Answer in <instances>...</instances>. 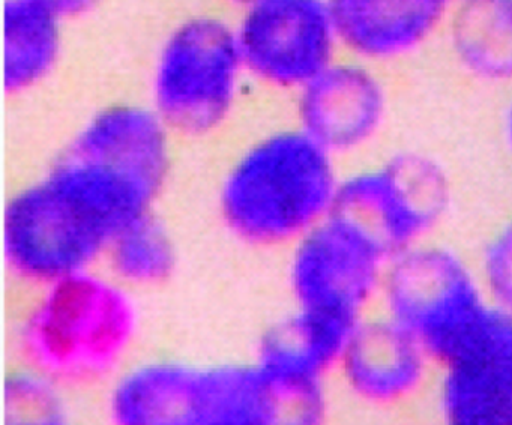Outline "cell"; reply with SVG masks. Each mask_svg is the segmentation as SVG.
Here are the masks:
<instances>
[{"label":"cell","instance_id":"obj_12","mask_svg":"<svg viewBox=\"0 0 512 425\" xmlns=\"http://www.w3.org/2000/svg\"><path fill=\"white\" fill-rule=\"evenodd\" d=\"M388 109V91L376 67L338 58L296 94V125L340 158L373 142Z\"/></svg>","mask_w":512,"mask_h":425},{"label":"cell","instance_id":"obj_22","mask_svg":"<svg viewBox=\"0 0 512 425\" xmlns=\"http://www.w3.org/2000/svg\"><path fill=\"white\" fill-rule=\"evenodd\" d=\"M229 4L236 5V7L242 8V11L250 8L251 5L257 4L260 0H226Z\"/></svg>","mask_w":512,"mask_h":425},{"label":"cell","instance_id":"obj_3","mask_svg":"<svg viewBox=\"0 0 512 425\" xmlns=\"http://www.w3.org/2000/svg\"><path fill=\"white\" fill-rule=\"evenodd\" d=\"M338 158L298 125L257 137L227 167L217 191L223 226L242 244L292 247L337 208Z\"/></svg>","mask_w":512,"mask_h":425},{"label":"cell","instance_id":"obj_18","mask_svg":"<svg viewBox=\"0 0 512 425\" xmlns=\"http://www.w3.org/2000/svg\"><path fill=\"white\" fill-rule=\"evenodd\" d=\"M475 266L491 304L512 313V218L491 235Z\"/></svg>","mask_w":512,"mask_h":425},{"label":"cell","instance_id":"obj_15","mask_svg":"<svg viewBox=\"0 0 512 425\" xmlns=\"http://www.w3.org/2000/svg\"><path fill=\"white\" fill-rule=\"evenodd\" d=\"M65 20L46 0H5L4 88L28 94L43 85L61 61Z\"/></svg>","mask_w":512,"mask_h":425},{"label":"cell","instance_id":"obj_1","mask_svg":"<svg viewBox=\"0 0 512 425\" xmlns=\"http://www.w3.org/2000/svg\"><path fill=\"white\" fill-rule=\"evenodd\" d=\"M173 137L149 104H112L86 119L34 181L104 259L124 227L154 214L172 172Z\"/></svg>","mask_w":512,"mask_h":425},{"label":"cell","instance_id":"obj_14","mask_svg":"<svg viewBox=\"0 0 512 425\" xmlns=\"http://www.w3.org/2000/svg\"><path fill=\"white\" fill-rule=\"evenodd\" d=\"M358 325L292 308L260 335L251 361L275 394L335 388V368Z\"/></svg>","mask_w":512,"mask_h":425},{"label":"cell","instance_id":"obj_19","mask_svg":"<svg viewBox=\"0 0 512 425\" xmlns=\"http://www.w3.org/2000/svg\"><path fill=\"white\" fill-rule=\"evenodd\" d=\"M46 2L65 22H68L91 13L101 0H46Z\"/></svg>","mask_w":512,"mask_h":425},{"label":"cell","instance_id":"obj_20","mask_svg":"<svg viewBox=\"0 0 512 425\" xmlns=\"http://www.w3.org/2000/svg\"><path fill=\"white\" fill-rule=\"evenodd\" d=\"M436 425H512V415L481 419H436Z\"/></svg>","mask_w":512,"mask_h":425},{"label":"cell","instance_id":"obj_23","mask_svg":"<svg viewBox=\"0 0 512 425\" xmlns=\"http://www.w3.org/2000/svg\"><path fill=\"white\" fill-rule=\"evenodd\" d=\"M454 2H457V0H454Z\"/></svg>","mask_w":512,"mask_h":425},{"label":"cell","instance_id":"obj_21","mask_svg":"<svg viewBox=\"0 0 512 425\" xmlns=\"http://www.w3.org/2000/svg\"><path fill=\"white\" fill-rule=\"evenodd\" d=\"M503 134H505L506 145L512 152V100L506 109L505 119H503Z\"/></svg>","mask_w":512,"mask_h":425},{"label":"cell","instance_id":"obj_6","mask_svg":"<svg viewBox=\"0 0 512 425\" xmlns=\"http://www.w3.org/2000/svg\"><path fill=\"white\" fill-rule=\"evenodd\" d=\"M491 305L475 263L427 239L389 259L377 311L409 332L437 364Z\"/></svg>","mask_w":512,"mask_h":425},{"label":"cell","instance_id":"obj_5","mask_svg":"<svg viewBox=\"0 0 512 425\" xmlns=\"http://www.w3.org/2000/svg\"><path fill=\"white\" fill-rule=\"evenodd\" d=\"M247 79L235 26L220 17H191L158 49L149 106L173 136H209L229 121Z\"/></svg>","mask_w":512,"mask_h":425},{"label":"cell","instance_id":"obj_4","mask_svg":"<svg viewBox=\"0 0 512 425\" xmlns=\"http://www.w3.org/2000/svg\"><path fill=\"white\" fill-rule=\"evenodd\" d=\"M104 425H277L253 361L137 356L101 392Z\"/></svg>","mask_w":512,"mask_h":425},{"label":"cell","instance_id":"obj_8","mask_svg":"<svg viewBox=\"0 0 512 425\" xmlns=\"http://www.w3.org/2000/svg\"><path fill=\"white\" fill-rule=\"evenodd\" d=\"M448 203L443 170L425 155L401 154L343 176L335 212L392 257L430 239Z\"/></svg>","mask_w":512,"mask_h":425},{"label":"cell","instance_id":"obj_2","mask_svg":"<svg viewBox=\"0 0 512 425\" xmlns=\"http://www.w3.org/2000/svg\"><path fill=\"white\" fill-rule=\"evenodd\" d=\"M137 296L101 266L31 290L14 323L17 365L65 392L103 389L137 358Z\"/></svg>","mask_w":512,"mask_h":425},{"label":"cell","instance_id":"obj_7","mask_svg":"<svg viewBox=\"0 0 512 425\" xmlns=\"http://www.w3.org/2000/svg\"><path fill=\"white\" fill-rule=\"evenodd\" d=\"M389 259L361 227L332 212L290 247L292 308L358 325L379 304Z\"/></svg>","mask_w":512,"mask_h":425},{"label":"cell","instance_id":"obj_16","mask_svg":"<svg viewBox=\"0 0 512 425\" xmlns=\"http://www.w3.org/2000/svg\"><path fill=\"white\" fill-rule=\"evenodd\" d=\"M458 64L481 80H512V0H457L448 23Z\"/></svg>","mask_w":512,"mask_h":425},{"label":"cell","instance_id":"obj_10","mask_svg":"<svg viewBox=\"0 0 512 425\" xmlns=\"http://www.w3.org/2000/svg\"><path fill=\"white\" fill-rule=\"evenodd\" d=\"M436 362L397 323L376 311L350 335L334 373L347 400L374 412H397L430 398Z\"/></svg>","mask_w":512,"mask_h":425},{"label":"cell","instance_id":"obj_17","mask_svg":"<svg viewBox=\"0 0 512 425\" xmlns=\"http://www.w3.org/2000/svg\"><path fill=\"white\" fill-rule=\"evenodd\" d=\"M176 266L175 241L155 212L124 227L110 242L101 263V268L136 293L166 284Z\"/></svg>","mask_w":512,"mask_h":425},{"label":"cell","instance_id":"obj_9","mask_svg":"<svg viewBox=\"0 0 512 425\" xmlns=\"http://www.w3.org/2000/svg\"><path fill=\"white\" fill-rule=\"evenodd\" d=\"M235 32L248 79L295 95L341 52L328 0H260Z\"/></svg>","mask_w":512,"mask_h":425},{"label":"cell","instance_id":"obj_13","mask_svg":"<svg viewBox=\"0 0 512 425\" xmlns=\"http://www.w3.org/2000/svg\"><path fill=\"white\" fill-rule=\"evenodd\" d=\"M341 52L367 64L400 61L446 28L454 0H328Z\"/></svg>","mask_w":512,"mask_h":425},{"label":"cell","instance_id":"obj_11","mask_svg":"<svg viewBox=\"0 0 512 425\" xmlns=\"http://www.w3.org/2000/svg\"><path fill=\"white\" fill-rule=\"evenodd\" d=\"M436 419L512 415V313L491 305L478 325L436 364Z\"/></svg>","mask_w":512,"mask_h":425}]
</instances>
